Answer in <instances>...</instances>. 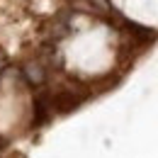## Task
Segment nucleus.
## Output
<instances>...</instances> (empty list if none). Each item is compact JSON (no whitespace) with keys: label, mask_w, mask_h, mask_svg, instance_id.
Segmentation results:
<instances>
[{"label":"nucleus","mask_w":158,"mask_h":158,"mask_svg":"<svg viewBox=\"0 0 158 158\" xmlns=\"http://www.w3.org/2000/svg\"><path fill=\"white\" fill-rule=\"evenodd\" d=\"M46 76H49L46 63H41L39 59H32V61H27V63L22 66V78H24L27 85H32V88H44V85H46Z\"/></svg>","instance_id":"1"}]
</instances>
